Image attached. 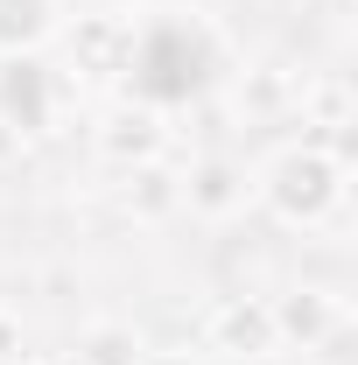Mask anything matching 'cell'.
<instances>
[{"label": "cell", "instance_id": "6da1fadb", "mask_svg": "<svg viewBox=\"0 0 358 365\" xmlns=\"http://www.w3.org/2000/svg\"><path fill=\"white\" fill-rule=\"evenodd\" d=\"M344 148H323V140H302V148H281L260 176V204H267L281 225L295 232H316L337 218L344 204Z\"/></svg>", "mask_w": 358, "mask_h": 365}, {"label": "cell", "instance_id": "7a4b0ae2", "mask_svg": "<svg viewBox=\"0 0 358 365\" xmlns=\"http://www.w3.org/2000/svg\"><path fill=\"white\" fill-rule=\"evenodd\" d=\"M204 351L239 359V365L274 359V351H281V337H274L267 295H225V302H211V317H204Z\"/></svg>", "mask_w": 358, "mask_h": 365}, {"label": "cell", "instance_id": "3957f363", "mask_svg": "<svg viewBox=\"0 0 358 365\" xmlns=\"http://www.w3.org/2000/svg\"><path fill=\"white\" fill-rule=\"evenodd\" d=\"M91 148L113 162V169H140V162H162L169 155V127H162V106L148 98H127L113 106L98 127H91Z\"/></svg>", "mask_w": 358, "mask_h": 365}, {"label": "cell", "instance_id": "277c9868", "mask_svg": "<svg viewBox=\"0 0 358 365\" xmlns=\"http://www.w3.org/2000/svg\"><path fill=\"white\" fill-rule=\"evenodd\" d=\"M267 317H274V337H281V351H323L330 344V330H344V302L330 295V288H281L267 295Z\"/></svg>", "mask_w": 358, "mask_h": 365}, {"label": "cell", "instance_id": "5b68a950", "mask_svg": "<svg viewBox=\"0 0 358 365\" xmlns=\"http://www.w3.org/2000/svg\"><path fill=\"white\" fill-rule=\"evenodd\" d=\"M134 21L127 14H113V7H91L71 21V63L85 71V78H127V63H134Z\"/></svg>", "mask_w": 358, "mask_h": 365}, {"label": "cell", "instance_id": "8992f818", "mask_svg": "<svg viewBox=\"0 0 358 365\" xmlns=\"http://www.w3.org/2000/svg\"><path fill=\"white\" fill-rule=\"evenodd\" d=\"M246 197H253V176H246L232 155H204V162H190V169H183V211H190V218H204V225L239 218V211H246Z\"/></svg>", "mask_w": 358, "mask_h": 365}, {"label": "cell", "instance_id": "52a82bcc", "mask_svg": "<svg viewBox=\"0 0 358 365\" xmlns=\"http://www.w3.org/2000/svg\"><path fill=\"white\" fill-rule=\"evenodd\" d=\"M120 211L134 225H169L183 211V169H169V155L140 162V169H120Z\"/></svg>", "mask_w": 358, "mask_h": 365}, {"label": "cell", "instance_id": "ba28073f", "mask_svg": "<svg viewBox=\"0 0 358 365\" xmlns=\"http://www.w3.org/2000/svg\"><path fill=\"white\" fill-rule=\"evenodd\" d=\"M0 113L21 127V134H43L49 113H56V85L36 56H7V78H0Z\"/></svg>", "mask_w": 358, "mask_h": 365}, {"label": "cell", "instance_id": "9c48e42d", "mask_svg": "<svg viewBox=\"0 0 358 365\" xmlns=\"http://www.w3.org/2000/svg\"><path fill=\"white\" fill-rule=\"evenodd\" d=\"M56 36V0H0V56H36Z\"/></svg>", "mask_w": 358, "mask_h": 365}, {"label": "cell", "instance_id": "30bf717a", "mask_svg": "<svg viewBox=\"0 0 358 365\" xmlns=\"http://www.w3.org/2000/svg\"><path fill=\"white\" fill-rule=\"evenodd\" d=\"M140 330L134 323H120V317H98L78 330V344H71V365H140Z\"/></svg>", "mask_w": 358, "mask_h": 365}, {"label": "cell", "instance_id": "8fae6325", "mask_svg": "<svg viewBox=\"0 0 358 365\" xmlns=\"http://www.w3.org/2000/svg\"><path fill=\"white\" fill-rule=\"evenodd\" d=\"M295 106H302L310 127L330 134V148H344V127H352V85H344V78H316V85H302Z\"/></svg>", "mask_w": 358, "mask_h": 365}, {"label": "cell", "instance_id": "7c38bea8", "mask_svg": "<svg viewBox=\"0 0 358 365\" xmlns=\"http://www.w3.org/2000/svg\"><path fill=\"white\" fill-rule=\"evenodd\" d=\"M7 359H29V323H21V309L0 302V365Z\"/></svg>", "mask_w": 358, "mask_h": 365}, {"label": "cell", "instance_id": "4fadbf2b", "mask_svg": "<svg viewBox=\"0 0 358 365\" xmlns=\"http://www.w3.org/2000/svg\"><path fill=\"white\" fill-rule=\"evenodd\" d=\"M29 148H36V134H21V127L0 113V176H7V169H21V162H29Z\"/></svg>", "mask_w": 358, "mask_h": 365}, {"label": "cell", "instance_id": "5bb4252c", "mask_svg": "<svg viewBox=\"0 0 358 365\" xmlns=\"http://www.w3.org/2000/svg\"><path fill=\"white\" fill-rule=\"evenodd\" d=\"M140 365H190V351H140Z\"/></svg>", "mask_w": 358, "mask_h": 365}, {"label": "cell", "instance_id": "9a60e30c", "mask_svg": "<svg viewBox=\"0 0 358 365\" xmlns=\"http://www.w3.org/2000/svg\"><path fill=\"white\" fill-rule=\"evenodd\" d=\"M310 14H352V0H302Z\"/></svg>", "mask_w": 358, "mask_h": 365}, {"label": "cell", "instance_id": "2e32d148", "mask_svg": "<svg viewBox=\"0 0 358 365\" xmlns=\"http://www.w3.org/2000/svg\"><path fill=\"white\" fill-rule=\"evenodd\" d=\"M7 365H43V359H7Z\"/></svg>", "mask_w": 358, "mask_h": 365}]
</instances>
